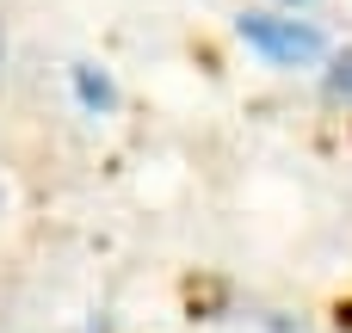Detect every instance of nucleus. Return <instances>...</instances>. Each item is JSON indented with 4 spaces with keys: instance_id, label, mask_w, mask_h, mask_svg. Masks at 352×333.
Instances as JSON below:
<instances>
[{
    "instance_id": "1",
    "label": "nucleus",
    "mask_w": 352,
    "mask_h": 333,
    "mask_svg": "<svg viewBox=\"0 0 352 333\" xmlns=\"http://www.w3.org/2000/svg\"><path fill=\"white\" fill-rule=\"evenodd\" d=\"M241 43L248 49H260L266 62H285V68H297V62H316L322 56V31L316 25H303V19H272V12H241Z\"/></svg>"
},
{
    "instance_id": "2",
    "label": "nucleus",
    "mask_w": 352,
    "mask_h": 333,
    "mask_svg": "<svg viewBox=\"0 0 352 333\" xmlns=\"http://www.w3.org/2000/svg\"><path fill=\"white\" fill-rule=\"evenodd\" d=\"M74 87H80V99H87L93 111H105V105L118 99V93H111V80H105V74H93V68H74Z\"/></svg>"
},
{
    "instance_id": "3",
    "label": "nucleus",
    "mask_w": 352,
    "mask_h": 333,
    "mask_svg": "<svg viewBox=\"0 0 352 333\" xmlns=\"http://www.w3.org/2000/svg\"><path fill=\"white\" fill-rule=\"evenodd\" d=\"M334 93H346V99H352V56L334 62Z\"/></svg>"
},
{
    "instance_id": "4",
    "label": "nucleus",
    "mask_w": 352,
    "mask_h": 333,
    "mask_svg": "<svg viewBox=\"0 0 352 333\" xmlns=\"http://www.w3.org/2000/svg\"><path fill=\"white\" fill-rule=\"evenodd\" d=\"M0 62H6V37H0Z\"/></svg>"
},
{
    "instance_id": "5",
    "label": "nucleus",
    "mask_w": 352,
    "mask_h": 333,
    "mask_svg": "<svg viewBox=\"0 0 352 333\" xmlns=\"http://www.w3.org/2000/svg\"><path fill=\"white\" fill-rule=\"evenodd\" d=\"M291 6H297V0H291Z\"/></svg>"
}]
</instances>
